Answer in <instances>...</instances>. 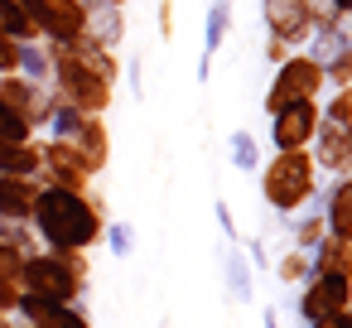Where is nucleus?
I'll list each match as a JSON object with an SVG mask.
<instances>
[{
  "label": "nucleus",
  "instance_id": "1a4fd4ad",
  "mask_svg": "<svg viewBox=\"0 0 352 328\" xmlns=\"http://www.w3.org/2000/svg\"><path fill=\"white\" fill-rule=\"evenodd\" d=\"M347 304H352V280H347V275H314V280L304 285L299 314H304L309 323H318V318H333V314L347 309Z\"/></svg>",
  "mask_w": 352,
  "mask_h": 328
},
{
  "label": "nucleus",
  "instance_id": "393cba45",
  "mask_svg": "<svg viewBox=\"0 0 352 328\" xmlns=\"http://www.w3.org/2000/svg\"><path fill=\"white\" fill-rule=\"evenodd\" d=\"M0 73H20V44L10 34H0Z\"/></svg>",
  "mask_w": 352,
  "mask_h": 328
},
{
  "label": "nucleus",
  "instance_id": "39448f33",
  "mask_svg": "<svg viewBox=\"0 0 352 328\" xmlns=\"http://www.w3.org/2000/svg\"><path fill=\"white\" fill-rule=\"evenodd\" d=\"M261 25L270 39L289 44V49H304L309 34H314V6L309 0H261Z\"/></svg>",
  "mask_w": 352,
  "mask_h": 328
},
{
  "label": "nucleus",
  "instance_id": "7ed1b4c3",
  "mask_svg": "<svg viewBox=\"0 0 352 328\" xmlns=\"http://www.w3.org/2000/svg\"><path fill=\"white\" fill-rule=\"evenodd\" d=\"M328 92V78H323V63H314L304 49H294L280 68H275V78H270V87H265V97H261V107H265V116L270 111H280V107H294V102H318Z\"/></svg>",
  "mask_w": 352,
  "mask_h": 328
},
{
  "label": "nucleus",
  "instance_id": "72a5a7b5",
  "mask_svg": "<svg viewBox=\"0 0 352 328\" xmlns=\"http://www.w3.org/2000/svg\"><path fill=\"white\" fill-rule=\"evenodd\" d=\"M34 328H39V323H34Z\"/></svg>",
  "mask_w": 352,
  "mask_h": 328
},
{
  "label": "nucleus",
  "instance_id": "f03ea898",
  "mask_svg": "<svg viewBox=\"0 0 352 328\" xmlns=\"http://www.w3.org/2000/svg\"><path fill=\"white\" fill-rule=\"evenodd\" d=\"M261 193L275 212H299L318 193V164L309 150H275L261 164Z\"/></svg>",
  "mask_w": 352,
  "mask_h": 328
},
{
  "label": "nucleus",
  "instance_id": "aec40b11",
  "mask_svg": "<svg viewBox=\"0 0 352 328\" xmlns=\"http://www.w3.org/2000/svg\"><path fill=\"white\" fill-rule=\"evenodd\" d=\"M323 78H328V87H352V44H342V49L323 63Z\"/></svg>",
  "mask_w": 352,
  "mask_h": 328
},
{
  "label": "nucleus",
  "instance_id": "c756f323",
  "mask_svg": "<svg viewBox=\"0 0 352 328\" xmlns=\"http://www.w3.org/2000/svg\"><path fill=\"white\" fill-rule=\"evenodd\" d=\"M328 6H333V10H338L342 20H352V0H328Z\"/></svg>",
  "mask_w": 352,
  "mask_h": 328
},
{
  "label": "nucleus",
  "instance_id": "a211bd4d",
  "mask_svg": "<svg viewBox=\"0 0 352 328\" xmlns=\"http://www.w3.org/2000/svg\"><path fill=\"white\" fill-rule=\"evenodd\" d=\"M227 294H232V299H241V304L251 299V261H246L236 246L227 251Z\"/></svg>",
  "mask_w": 352,
  "mask_h": 328
},
{
  "label": "nucleus",
  "instance_id": "0eeeda50",
  "mask_svg": "<svg viewBox=\"0 0 352 328\" xmlns=\"http://www.w3.org/2000/svg\"><path fill=\"white\" fill-rule=\"evenodd\" d=\"M314 164L333 179L352 174V121H318L314 131V145H309Z\"/></svg>",
  "mask_w": 352,
  "mask_h": 328
},
{
  "label": "nucleus",
  "instance_id": "7c9ffc66",
  "mask_svg": "<svg viewBox=\"0 0 352 328\" xmlns=\"http://www.w3.org/2000/svg\"><path fill=\"white\" fill-rule=\"evenodd\" d=\"M309 328H333V318H318V323H309Z\"/></svg>",
  "mask_w": 352,
  "mask_h": 328
},
{
  "label": "nucleus",
  "instance_id": "f8f14e48",
  "mask_svg": "<svg viewBox=\"0 0 352 328\" xmlns=\"http://www.w3.org/2000/svg\"><path fill=\"white\" fill-rule=\"evenodd\" d=\"M309 261H314V275H347V280H352V237L328 232V237L309 251Z\"/></svg>",
  "mask_w": 352,
  "mask_h": 328
},
{
  "label": "nucleus",
  "instance_id": "4be33fe9",
  "mask_svg": "<svg viewBox=\"0 0 352 328\" xmlns=\"http://www.w3.org/2000/svg\"><path fill=\"white\" fill-rule=\"evenodd\" d=\"M275 275H280V280H289V285H294V280H304V275H314L309 251H299V246H294V251H285V256H280V265H275Z\"/></svg>",
  "mask_w": 352,
  "mask_h": 328
},
{
  "label": "nucleus",
  "instance_id": "f257e3e1",
  "mask_svg": "<svg viewBox=\"0 0 352 328\" xmlns=\"http://www.w3.org/2000/svg\"><path fill=\"white\" fill-rule=\"evenodd\" d=\"M34 222L44 232V241L54 251H78L87 241L102 237V212L97 203H87L82 193L73 188H39V203H34Z\"/></svg>",
  "mask_w": 352,
  "mask_h": 328
},
{
  "label": "nucleus",
  "instance_id": "a878e982",
  "mask_svg": "<svg viewBox=\"0 0 352 328\" xmlns=\"http://www.w3.org/2000/svg\"><path fill=\"white\" fill-rule=\"evenodd\" d=\"M289 54H294L289 44H280V39H270V34H265V63H270V68H280Z\"/></svg>",
  "mask_w": 352,
  "mask_h": 328
},
{
  "label": "nucleus",
  "instance_id": "4468645a",
  "mask_svg": "<svg viewBox=\"0 0 352 328\" xmlns=\"http://www.w3.org/2000/svg\"><path fill=\"white\" fill-rule=\"evenodd\" d=\"M323 222H328V232L352 237V174L333 179V188L323 193Z\"/></svg>",
  "mask_w": 352,
  "mask_h": 328
},
{
  "label": "nucleus",
  "instance_id": "20e7f679",
  "mask_svg": "<svg viewBox=\"0 0 352 328\" xmlns=\"http://www.w3.org/2000/svg\"><path fill=\"white\" fill-rule=\"evenodd\" d=\"M20 6L30 10L39 39L49 44H68L87 34V0H20Z\"/></svg>",
  "mask_w": 352,
  "mask_h": 328
},
{
  "label": "nucleus",
  "instance_id": "2eb2a0df",
  "mask_svg": "<svg viewBox=\"0 0 352 328\" xmlns=\"http://www.w3.org/2000/svg\"><path fill=\"white\" fill-rule=\"evenodd\" d=\"M232 6H222V0H212L208 6V15H203V58H217L222 54V44H227V34H232Z\"/></svg>",
  "mask_w": 352,
  "mask_h": 328
},
{
  "label": "nucleus",
  "instance_id": "b1692460",
  "mask_svg": "<svg viewBox=\"0 0 352 328\" xmlns=\"http://www.w3.org/2000/svg\"><path fill=\"white\" fill-rule=\"evenodd\" d=\"M111 251H116V256H131V251H135V227H131V222H116V227H111Z\"/></svg>",
  "mask_w": 352,
  "mask_h": 328
},
{
  "label": "nucleus",
  "instance_id": "5701e85b",
  "mask_svg": "<svg viewBox=\"0 0 352 328\" xmlns=\"http://www.w3.org/2000/svg\"><path fill=\"white\" fill-rule=\"evenodd\" d=\"M318 111L323 121H352V87H328V102Z\"/></svg>",
  "mask_w": 352,
  "mask_h": 328
},
{
  "label": "nucleus",
  "instance_id": "f3484780",
  "mask_svg": "<svg viewBox=\"0 0 352 328\" xmlns=\"http://www.w3.org/2000/svg\"><path fill=\"white\" fill-rule=\"evenodd\" d=\"M227 160H232V169H241V174L261 169V140H256L251 131H232V135H227Z\"/></svg>",
  "mask_w": 352,
  "mask_h": 328
},
{
  "label": "nucleus",
  "instance_id": "2f4dec72",
  "mask_svg": "<svg viewBox=\"0 0 352 328\" xmlns=\"http://www.w3.org/2000/svg\"><path fill=\"white\" fill-rule=\"evenodd\" d=\"M222 6H232V0H222Z\"/></svg>",
  "mask_w": 352,
  "mask_h": 328
},
{
  "label": "nucleus",
  "instance_id": "ddd939ff",
  "mask_svg": "<svg viewBox=\"0 0 352 328\" xmlns=\"http://www.w3.org/2000/svg\"><path fill=\"white\" fill-rule=\"evenodd\" d=\"M34 203H39V188L34 179L25 174H0V217H34Z\"/></svg>",
  "mask_w": 352,
  "mask_h": 328
},
{
  "label": "nucleus",
  "instance_id": "9b49d317",
  "mask_svg": "<svg viewBox=\"0 0 352 328\" xmlns=\"http://www.w3.org/2000/svg\"><path fill=\"white\" fill-rule=\"evenodd\" d=\"M87 39L116 49L126 39V10L111 6V0H87Z\"/></svg>",
  "mask_w": 352,
  "mask_h": 328
},
{
  "label": "nucleus",
  "instance_id": "cd10ccee",
  "mask_svg": "<svg viewBox=\"0 0 352 328\" xmlns=\"http://www.w3.org/2000/svg\"><path fill=\"white\" fill-rule=\"evenodd\" d=\"M217 222H222L227 241H236V222H232V208H227V203H217Z\"/></svg>",
  "mask_w": 352,
  "mask_h": 328
},
{
  "label": "nucleus",
  "instance_id": "423d86ee",
  "mask_svg": "<svg viewBox=\"0 0 352 328\" xmlns=\"http://www.w3.org/2000/svg\"><path fill=\"white\" fill-rule=\"evenodd\" d=\"M318 121H323L318 102L280 107V111H270V145H275V150H309V145H314Z\"/></svg>",
  "mask_w": 352,
  "mask_h": 328
},
{
  "label": "nucleus",
  "instance_id": "412c9836",
  "mask_svg": "<svg viewBox=\"0 0 352 328\" xmlns=\"http://www.w3.org/2000/svg\"><path fill=\"white\" fill-rule=\"evenodd\" d=\"M323 237H328V222H323V212H309V217L294 227V246H299V251H314Z\"/></svg>",
  "mask_w": 352,
  "mask_h": 328
},
{
  "label": "nucleus",
  "instance_id": "dca6fc26",
  "mask_svg": "<svg viewBox=\"0 0 352 328\" xmlns=\"http://www.w3.org/2000/svg\"><path fill=\"white\" fill-rule=\"evenodd\" d=\"M0 34H10L15 44H34L39 39V30H34V20H30V10L20 6V0H0Z\"/></svg>",
  "mask_w": 352,
  "mask_h": 328
},
{
  "label": "nucleus",
  "instance_id": "c85d7f7f",
  "mask_svg": "<svg viewBox=\"0 0 352 328\" xmlns=\"http://www.w3.org/2000/svg\"><path fill=\"white\" fill-rule=\"evenodd\" d=\"M333 328H352V304H347V309H338V314H333Z\"/></svg>",
  "mask_w": 352,
  "mask_h": 328
},
{
  "label": "nucleus",
  "instance_id": "bb28decb",
  "mask_svg": "<svg viewBox=\"0 0 352 328\" xmlns=\"http://www.w3.org/2000/svg\"><path fill=\"white\" fill-rule=\"evenodd\" d=\"M140 73H145V63H140V54H135V58H131V68H126V83H131V92H135V97H145V78H140Z\"/></svg>",
  "mask_w": 352,
  "mask_h": 328
},
{
  "label": "nucleus",
  "instance_id": "6ab92c4d",
  "mask_svg": "<svg viewBox=\"0 0 352 328\" xmlns=\"http://www.w3.org/2000/svg\"><path fill=\"white\" fill-rule=\"evenodd\" d=\"M30 135H34L30 116H25V111H15L6 97H0V140H30Z\"/></svg>",
  "mask_w": 352,
  "mask_h": 328
},
{
  "label": "nucleus",
  "instance_id": "473e14b6",
  "mask_svg": "<svg viewBox=\"0 0 352 328\" xmlns=\"http://www.w3.org/2000/svg\"><path fill=\"white\" fill-rule=\"evenodd\" d=\"M347 25H352V20H347ZM347 34H352V30H347Z\"/></svg>",
  "mask_w": 352,
  "mask_h": 328
},
{
  "label": "nucleus",
  "instance_id": "6e6552de",
  "mask_svg": "<svg viewBox=\"0 0 352 328\" xmlns=\"http://www.w3.org/2000/svg\"><path fill=\"white\" fill-rule=\"evenodd\" d=\"M25 285L39 299H63L68 304L78 294V270L63 265V261H54V256H34V261H25Z\"/></svg>",
  "mask_w": 352,
  "mask_h": 328
},
{
  "label": "nucleus",
  "instance_id": "9d476101",
  "mask_svg": "<svg viewBox=\"0 0 352 328\" xmlns=\"http://www.w3.org/2000/svg\"><path fill=\"white\" fill-rule=\"evenodd\" d=\"M68 145L78 150V160L87 164V174H97V169L107 164V155H111V140H107V126H102V116H82V126L68 135Z\"/></svg>",
  "mask_w": 352,
  "mask_h": 328
}]
</instances>
